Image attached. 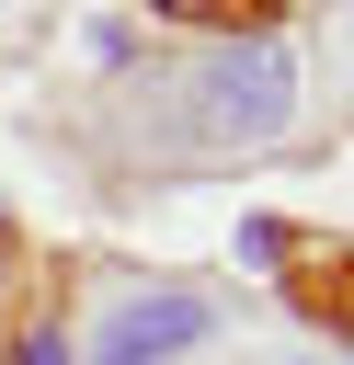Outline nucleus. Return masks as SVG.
I'll return each mask as SVG.
<instances>
[{"label": "nucleus", "mask_w": 354, "mask_h": 365, "mask_svg": "<svg viewBox=\"0 0 354 365\" xmlns=\"http://www.w3.org/2000/svg\"><path fill=\"white\" fill-rule=\"evenodd\" d=\"M217 331V297L206 285H148V297H114V319L91 331V365H171Z\"/></svg>", "instance_id": "f03ea898"}, {"label": "nucleus", "mask_w": 354, "mask_h": 365, "mask_svg": "<svg viewBox=\"0 0 354 365\" xmlns=\"http://www.w3.org/2000/svg\"><path fill=\"white\" fill-rule=\"evenodd\" d=\"M343 23H354V0H343Z\"/></svg>", "instance_id": "20e7f679"}, {"label": "nucleus", "mask_w": 354, "mask_h": 365, "mask_svg": "<svg viewBox=\"0 0 354 365\" xmlns=\"http://www.w3.org/2000/svg\"><path fill=\"white\" fill-rule=\"evenodd\" d=\"M285 114H297V68H285L274 34H228V46L194 57V91H183V125H194V137H217V148H263Z\"/></svg>", "instance_id": "f257e3e1"}, {"label": "nucleus", "mask_w": 354, "mask_h": 365, "mask_svg": "<svg viewBox=\"0 0 354 365\" xmlns=\"http://www.w3.org/2000/svg\"><path fill=\"white\" fill-rule=\"evenodd\" d=\"M171 11H263V0H171Z\"/></svg>", "instance_id": "7ed1b4c3"}]
</instances>
